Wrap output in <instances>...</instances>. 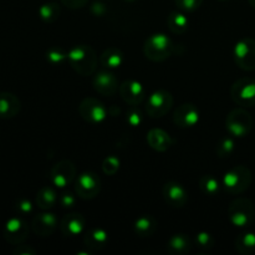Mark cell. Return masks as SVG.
Wrapping results in <instances>:
<instances>
[{
	"label": "cell",
	"mask_w": 255,
	"mask_h": 255,
	"mask_svg": "<svg viewBox=\"0 0 255 255\" xmlns=\"http://www.w3.org/2000/svg\"><path fill=\"white\" fill-rule=\"evenodd\" d=\"M67 60L72 69L82 76H90L96 70L97 56L94 49L87 45L71 47L67 52Z\"/></svg>",
	"instance_id": "obj_1"
},
{
	"label": "cell",
	"mask_w": 255,
	"mask_h": 255,
	"mask_svg": "<svg viewBox=\"0 0 255 255\" xmlns=\"http://www.w3.org/2000/svg\"><path fill=\"white\" fill-rule=\"evenodd\" d=\"M228 218L233 226L239 228L249 227L255 218L253 202L244 197L234 199L228 207Z\"/></svg>",
	"instance_id": "obj_2"
},
{
	"label": "cell",
	"mask_w": 255,
	"mask_h": 255,
	"mask_svg": "<svg viewBox=\"0 0 255 255\" xmlns=\"http://www.w3.org/2000/svg\"><path fill=\"white\" fill-rule=\"evenodd\" d=\"M173 42L164 34L151 35L144 42V55L151 61H164L173 54Z\"/></svg>",
	"instance_id": "obj_3"
},
{
	"label": "cell",
	"mask_w": 255,
	"mask_h": 255,
	"mask_svg": "<svg viewBox=\"0 0 255 255\" xmlns=\"http://www.w3.org/2000/svg\"><path fill=\"white\" fill-rule=\"evenodd\" d=\"M252 183V172L246 166H236L229 169L223 177V187L228 193L241 194Z\"/></svg>",
	"instance_id": "obj_4"
},
{
	"label": "cell",
	"mask_w": 255,
	"mask_h": 255,
	"mask_svg": "<svg viewBox=\"0 0 255 255\" xmlns=\"http://www.w3.org/2000/svg\"><path fill=\"white\" fill-rule=\"evenodd\" d=\"M226 126L227 131L231 136L242 138L251 133L252 128H253V119L249 112L238 107L229 112V115L227 116Z\"/></svg>",
	"instance_id": "obj_5"
},
{
	"label": "cell",
	"mask_w": 255,
	"mask_h": 255,
	"mask_svg": "<svg viewBox=\"0 0 255 255\" xmlns=\"http://www.w3.org/2000/svg\"><path fill=\"white\" fill-rule=\"evenodd\" d=\"M231 95L237 105L243 107H252L255 105V80L243 77L233 84Z\"/></svg>",
	"instance_id": "obj_6"
},
{
	"label": "cell",
	"mask_w": 255,
	"mask_h": 255,
	"mask_svg": "<svg viewBox=\"0 0 255 255\" xmlns=\"http://www.w3.org/2000/svg\"><path fill=\"white\" fill-rule=\"evenodd\" d=\"M234 60L244 71L255 70V40L244 37L234 46Z\"/></svg>",
	"instance_id": "obj_7"
},
{
	"label": "cell",
	"mask_w": 255,
	"mask_h": 255,
	"mask_svg": "<svg viewBox=\"0 0 255 255\" xmlns=\"http://www.w3.org/2000/svg\"><path fill=\"white\" fill-rule=\"evenodd\" d=\"M173 106V96L167 90H157L147 100V114L151 117H162Z\"/></svg>",
	"instance_id": "obj_8"
},
{
	"label": "cell",
	"mask_w": 255,
	"mask_h": 255,
	"mask_svg": "<svg viewBox=\"0 0 255 255\" xmlns=\"http://www.w3.org/2000/svg\"><path fill=\"white\" fill-rule=\"evenodd\" d=\"M101 189V181L94 172H84L77 177L75 182L76 196L82 199H92L99 194Z\"/></svg>",
	"instance_id": "obj_9"
},
{
	"label": "cell",
	"mask_w": 255,
	"mask_h": 255,
	"mask_svg": "<svg viewBox=\"0 0 255 255\" xmlns=\"http://www.w3.org/2000/svg\"><path fill=\"white\" fill-rule=\"evenodd\" d=\"M79 112L85 121L94 125L101 124L107 117L106 107L95 97H87L82 100L79 106Z\"/></svg>",
	"instance_id": "obj_10"
},
{
	"label": "cell",
	"mask_w": 255,
	"mask_h": 255,
	"mask_svg": "<svg viewBox=\"0 0 255 255\" xmlns=\"http://www.w3.org/2000/svg\"><path fill=\"white\" fill-rule=\"evenodd\" d=\"M76 176V168L75 164L71 161H60L55 164L50 172V179L54 186L59 187V188H65L72 183Z\"/></svg>",
	"instance_id": "obj_11"
},
{
	"label": "cell",
	"mask_w": 255,
	"mask_h": 255,
	"mask_svg": "<svg viewBox=\"0 0 255 255\" xmlns=\"http://www.w3.org/2000/svg\"><path fill=\"white\" fill-rule=\"evenodd\" d=\"M29 236V226L20 217H12L4 227V238L10 244H21Z\"/></svg>",
	"instance_id": "obj_12"
},
{
	"label": "cell",
	"mask_w": 255,
	"mask_h": 255,
	"mask_svg": "<svg viewBox=\"0 0 255 255\" xmlns=\"http://www.w3.org/2000/svg\"><path fill=\"white\" fill-rule=\"evenodd\" d=\"M120 95L126 104L131 106H138L146 97V91L141 82L136 80H126L120 86Z\"/></svg>",
	"instance_id": "obj_13"
},
{
	"label": "cell",
	"mask_w": 255,
	"mask_h": 255,
	"mask_svg": "<svg viewBox=\"0 0 255 255\" xmlns=\"http://www.w3.org/2000/svg\"><path fill=\"white\" fill-rule=\"evenodd\" d=\"M92 85L94 89L104 96H112L119 90V81L109 70H101L97 72L92 80Z\"/></svg>",
	"instance_id": "obj_14"
},
{
	"label": "cell",
	"mask_w": 255,
	"mask_h": 255,
	"mask_svg": "<svg viewBox=\"0 0 255 255\" xmlns=\"http://www.w3.org/2000/svg\"><path fill=\"white\" fill-rule=\"evenodd\" d=\"M163 197L167 203L174 208H181L188 202V192L178 182L169 181L163 186Z\"/></svg>",
	"instance_id": "obj_15"
},
{
	"label": "cell",
	"mask_w": 255,
	"mask_h": 255,
	"mask_svg": "<svg viewBox=\"0 0 255 255\" xmlns=\"http://www.w3.org/2000/svg\"><path fill=\"white\" fill-rule=\"evenodd\" d=\"M199 121V110L193 104H183L174 111L173 122L181 128L193 127Z\"/></svg>",
	"instance_id": "obj_16"
},
{
	"label": "cell",
	"mask_w": 255,
	"mask_h": 255,
	"mask_svg": "<svg viewBox=\"0 0 255 255\" xmlns=\"http://www.w3.org/2000/svg\"><path fill=\"white\" fill-rule=\"evenodd\" d=\"M59 226V219L54 213L44 212V213L36 214L32 219V231L36 236L49 237L55 232Z\"/></svg>",
	"instance_id": "obj_17"
},
{
	"label": "cell",
	"mask_w": 255,
	"mask_h": 255,
	"mask_svg": "<svg viewBox=\"0 0 255 255\" xmlns=\"http://www.w3.org/2000/svg\"><path fill=\"white\" fill-rule=\"evenodd\" d=\"M60 229L66 237H76L84 232L85 217L80 213H69L60 221Z\"/></svg>",
	"instance_id": "obj_18"
},
{
	"label": "cell",
	"mask_w": 255,
	"mask_h": 255,
	"mask_svg": "<svg viewBox=\"0 0 255 255\" xmlns=\"http://www.w3.org/2000/svg\"><path fill=\"white\" fill-rule=\"evenodd\" d=\"M21 109V102L10 92H0V119H12Z\"/></svg>",
	"instance_id": "obj_19"
},
{
	"label": "cell",
	"mask_w": 255,
	"mask_h": 255,
	"mask_svg": "<svg viewBox=\"0 0 255 255\" xmlns=\"http://www.w3.org/2000/svg\"><path fill=\"white\" fill-rule=\"evenodd\" d=\"M147 142H148L151 148L158 152L168 151L172 144H173V139H172L171 134L167 133L166 131L161 128L151 129L147 133Z\"/></svg>",
	"instance_id": "obj_20"
},
{
	"label": "cell",
	"mask_w": 255,
	"mask_h": 255,
	"mask_svg": "<svg viewBox=\"0 0 255 255\" xmlns=\"http://www.w3.org/2000/svg\"><path fill=\"white\" fill-rule=\"evenodd\" d=\"M84 243L89 248L94 249V251H99V249L105 248L106 244L109 243V234L105 229L95 227V228L89 229L85 233Z\"/></svg>",
	"instance_id": "obj_21"
},
{
	"label": "cell",
	"mask_w": 255,
	"mask_h": 255,
	"mask_svg": "<svg viewBox=\"0 0 255 255\" xmlns=\"http://www.w3.org/2000/svg\"><path fill=\"white\" fill-rule=\"evenodd\" d=\"M167 248H168V252L171 254L183 255L191 251V239L184 233L174 234L169 238Z\"/></svg>",
	"instance_id": "obj_22"
},
{
	"label": "cell",
	"mask_w": 255,
	"mask_h": 255,
	"mask_svg": "<svg viewBox=\"0 0 255 255\" xmlns=\"http://www.w3.org/2000/svg\"><path fill=\"white\" fill-rule=\"evenodd\" d=\"M100 62L106 69H116V67L121 66L124 62V54L121 50L116 49V47H110L102 52Z\"/></svg>",
	"instance_id": "obj_23"
},
{
	"label": "cell",
	"mask_w": 255,
	"mask_h": 255,
	"mask_svg": "<svg viewBox=\"0 0 255 255\" xmlns=\"http://www.w3.org/2000/svg\"><path fill=\"white\" fill-rule=\"evenodd\" d=\"M57 201H59V197H57L56 192H55L51 187H42V188L37 192L36 204L40 209H42V211L52 208V207L57 203Z\"/></svg>",
	"instance_id": "obj_24"
},
{
	"label": "cell",
	"mask_w": 255,
	"mask_h": 255,
	"mask_svg": "<svg viewBox=\"0 0 255 255\" xmlns=\"http://www.w3.org/2000/svg\"><path fill=\"white\" fill-rule=\"evenodd\" d=\"M157 222L152 216H141L134 222V232L142 238L151 237L156 232Z\"/></svg>",
	"instance_id": "obj_25"
},
{
	"label": "cell",
	"mask_w": 255,
	"mask_h": 255,
	"mask_svg": "<svg viewBox=\"0 0 255 255\" xmlns=\"http://www.w3.org/2000/svg\"><path fill=\"white\" fill-rule=\"evenodd\" d=\"M168 27L173 34H183V32L187 31L188 29V17L186 16L183 11L181 10H177V11H172L169 14L168 20Z\"/></svg>",
	"instance_id": "obj_26"
},
{
	"label": "cell",
	"mask_w": 255,
	"mask_h": 255,
	"mask_svg": "<svg viewBox=\"0 0 255 255\" xmlns=\"http://www.w3.org/2000/svg\"><path fill=\"white\" fill-rule=\"evenodd\" d=\"M237 251L243 255H248L255 251V234L252 232L241 234L236 241Z\"/></svg>",
	"instance_id": "obj_27"
},
{
	"label": "cell",
	"mask_w": 255,
	"mask_h": 255,
	"mask_svg": "<svg viewBox=\"0 0 255 255\" xmlns=\"http://www.w3.org/2000/svg\"><path fill=\"white\" fill-rule=\"evenodd\" d=\"M39 16L41 17L42 21L45 22H54L59 19L60 16V6L57 2L49 1L42 4L39 7Z\"/></svg>",
	"instance_id": "obj_28"
},
{
	"label": "cell",
	"mask_w": 255,
	"mask_h": 255,
	"mask_svg": "<svg viewBox=\"0 0 255 255\" xmlns=\"http://www.w3.org/2000/svg\"><path fill=\"white\" fill-rule=\"evenodd\" d=\"M199 188L206 196H217L221 191V183L218 179L212 174H206L199 179Z\"/></svg>",
	"instance_id": "obj_29"
},
{
	"label": "cell",
	"mask_w": 255,
	"mask_h": 255,
	"mask_svg": "<svg viewBox=\"0 0 255 255\" xmlns=\"http://www.w3.org/2000/svg\"><path fill=\"white\" fill-rule=\"evenodd\" d=\"M234 146H236V143H234V141L231 137L222 138L218 142V144H217V154L221 158H227V157H229L233 153Z\"/></svg>",
	"instance_id": "obj_30"
},
{
	"label": "cell",
	"mask_w": 255,
	"mask_h": 255,
	"mask_svg": "<svg viewBox=\"0 0 255 255\" xmlns=\"http://www.w3.org/2000/svg\"><path fill=\"white\" fill-rule=\"evenodd\" d=\"M66 59L67 54H65L59 47H52V49L47 50L46 52V60L51 65H61Z\"/></svg>",
	"instance_id": "obj_31"
},
{
	"label": "cell",
	"mask_w": 255,
	"mask_h": 255,
	"mask_svg": "<svg viewBox=\"0 0 255 255\" xmlns=\"http://www.w3.org/2000/svg\"><path fill=\"white\" fill-rule=\"evenodd\" d=\"M102 169L109 176H114L120 169V159L116 156H109L102 162Z\"/></svg>",
	"instance_id": "obj_32"
},
{
	"label": "cell",
	"mask_w": 255,
	"mask_h": 255,
	"mask_svg": "<svg viewBox=\"0 0 255 255\" xmlns=\"http://www.w3.org/2000/svg\"><path fill=\"white\" fill-rule=\"evenodd\" d=\"M196 242L199 248L202 249H212L214 247V243H216L213 236L208 232H201V233L197 234Z\"/></svg>",
	"instance_id": "obj_33"
},
{
	"label": "cell",
	"mask_w": 255,
	"mask_h": 255,
	"mask_svg": "<svg viewBox=\"0 0 255 255\" xmlns=\"http://www.w3.org/2000/svg\"><path fill=\"white\" fill-rule=\"evenodd\" d=\"M203 0H176L178 10L183 12H193L202 5Z\"/></svg>",
	"instance_id": "obj_34"
},
{
	"label": "cell",
	"mask_w": 255,
	"mask_h": 255,
	"mask_svg": "<svg viewBox=\"0 0 255 255\" xmlns=\"http://www.w3.org/2000/svg\"><path fill=\"white\" fill-rule=\"evenodd\" d=\"M142 112L137 106H131V109L127 111V122L129 126L138 127L142 122Z\"/></svg>",
	"instance_id": "obj_35"
},
{
	"label": "cell",
	"mask_w": 255,
	"mask_h": 255,
	"mask_svg": "<svg viewBox=\"0 0 255 255\" xmlns=\"http://www.w3.org/2000/svg\"><path fill=\"white\" fill-rule=\"evenodd\" d=\"M59 201L64 208H71V207H74L75 203H76V197H75V194L71 193V192H65V193L61 194Z\"/></svg>",
	"instance_id": "obj_36"
},
{
	"label": "cell",
	"mask_w": 255,
	"mask_h": 255,
	"mask_svg": "<svg viewBox=\"0 0 255 255\" xmlns=\"http://www.w3.org/2000/svg\"><path fill=\"white\" fill-rule=\"evenodd\" d=\"M15 208H16V211L19 212L20 214H29L31 213L32 211V203L29 201V199L21 198L16 202Z\"/></svg>",
	"instance_id": "obj_37"
},
{
	"label": "cell",
	"mask_w": 255,
	"mask_h": 255,
	"mask_svg": "<svg viewBox=\"0 0 255 255\" xmlns=\"http://www.w3.org/2000/svg\"><path fill=\"white\" fill-rule=\"evenodd\" d=\"M87 1L89 0H61L62 4L70 9H79V7L85 6Z\"/></svg>",
	"instance_id": "obj_38"
},
{
	"label": "cell",
	"mask_w": 255,
	"mask_h": 255,
	"mask_svg": "<svg viewBox=\"0 0 255 255\" xmlns=\"http://www.w3.org/2000/svg\"><path fill=\"white\" fill-rule=\"evenodd\" d=\"M15 255H34L36 254V251L32 248H30V247H26V248H24L22 246H17L16 249H14V252H12Z\"/></svg>",
	"instance_id": "obj_39"
},
{
	"label": "cell",
	"mask_w": 255,
	"mask_h": 255,
	"mask_svg": "<svg viewBox=\"0 0 255 255\" xmlns=\"http://www.w3.org/2000/svg\"><path fill=\"white\" fill-rule=\"evenodd\" d=\"M91 10L96 16H101V15L105 14V6L101 2H95V4L92 5Z\"/></svg>",
	"instance_id": "obj_40"
},
{
	"label": "cell",
	"mask_w": 255,
	"mask_h": 255,
	"mask_svg": "<svg viewBox=\"0 0 255 255\" xmlns=\"http://www.w3.org/2000/svg\"><path fill=\"white\" fill-rule=\"evenodd\" d=\"M248 1H249V4H251L252 6H253L255 9V0H248Z\"/></svg>",
	"instance_id": "obj_41"
},
{
	"label": "cell",
	"mask_w": 255,
	"mask_h": 255,
	"mask_svg": "<svg viewBox=\"0 0 255 255\" xmlns=\"http://www.w3.org/2000/svg\"><path fill=\"white\" fill-rule=\"evenodd\" d=\"M126 1H133V0H126Z\"/></svg>",
	"instance_id": "obj_42"
},
{
	"label": "cell",
	"mask_w": 255,
	"mask_h": 255,
	"mask_svg": "<svg viewBox=\"0 0 255 255\" xmlns=\"http://www.w3.org/2000/svg\"><path fill=\"white\" fill-rule=\"evenodd\" d=\"M219 1H227V0H219Z\"/></svg>",
	"instance_id": "obj_43"
}]
</instances>
